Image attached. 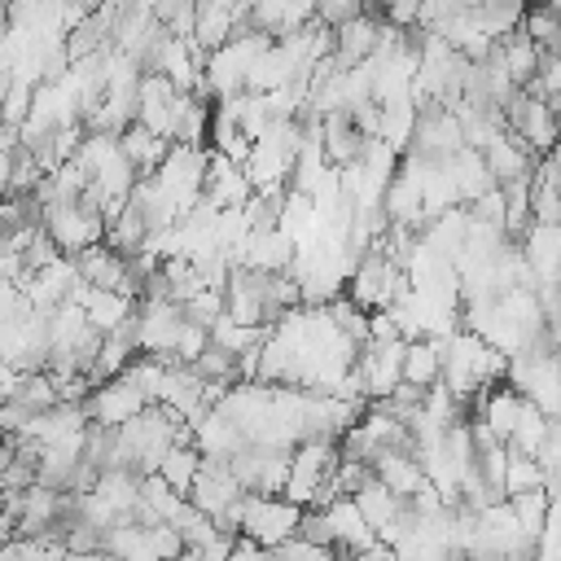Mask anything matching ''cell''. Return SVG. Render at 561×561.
Returning <instances> with one entry per match:
<instances>
[{
    "label": "cell",
    "instance_id": "obj_3",
    "mask_svg": "<svg viewBox=\"0 0 561 561\" xmlns=\"http://www.w3.org/2000/svg\"><path fill=\"white\" fill-rule=\"evenodd\" d=\"M377 44H381V18L359 13V18H351V22H342V26L333 31V61H337L342 70H351V66L368 61V57L377 53Z\"/></svg>",
    "mask_w": 561,
    "mask_h": 561
},
{
    "label": "cell",
    "instance_id": "obj_5",
    "mask_svg": "<svg viewBox=\"0 0 561 561\" xmlns=\"http://www.w3.org/2000/svg\"><path fill=\"white\" fill-rule=\"evenodd\" d=\"M373 473H377V482H381L386 491H394L399 500H412V495L425 486V465H421V456L386 451V456L373 465Z\"/></svg>",
    "mask_w": 561,
    "mask_h": 561
},
{
    "label": "cell",
    "instance_id": "obj_6",
    "mask_svg": "<svg viewBox=\"0 0 561 561\" xmlns=\"http://www.w3.org/2000/svg\"><path fill=\"white\" fill-rule=\"evenodd\" d=\"M438 377H443V342H434V337H408V346H403V381L430 390Z\"/></svg>",
    "mask_w": 561,
    "mask_h": 561
},
{
    "label": "cell",
    "instance_id": "obj_11",
    "mask_svg": "<svg viewBox=\"0 0 561 561\" xmlns=\"http://www.w3.org/2000/svg\"><path fill=\"white\" fill-rule=\"evenodd\" d=\"M206 342H210V329H206V324L184 320V324H180V333H175V359H180V364H193V359L206 351Z\"/></svg>",
    "mask_w": 561,
    "mask_h": 561
},
{
    "label": "cell",
    "instance_id": "obj_7",
    "mask_svg": "<svg viewBox=\"0 0 561 561\" xmlns=\"http://www.w3.org/2000/svg\"><path fill=\"white\" fill-rule=\"evenodd\" d=\"M197 469H202V447H197V443H171V447H167V456L158 460V469H153V473H158L167 486H175V491L188 500V486H193Z\"/></svg>",
    "mask_w": 561,
    "mask_h": 561
},
{
    "label": "cell",
    "instance_id": "obj_12",
    "mask_svg": "<svg viewBox=\"0 0 561 561\" xmlns=\"http://www.w3.org/2000/svg\"><path fill=\"white\" fill-rule=\"evenodd\" d=\"M386 9H390V0H364V13L368 18H381L386 22Z\"/></svg>",
    "mask_w": 561,
    "mask_h": 561
},
{
    "label": "cell",
    "instance_id": "obj_2",
    "mask_svg": "<svg viewBox=\"0 0 561 561\" xmlns=\"http://www.w3.org/2000/svg\"><path fill=\"white\" fill-rule=\"evenodd\" d=\"M324 517H329V530H333V557H337V552L359 557V552H368V548L381 543L377 530L364 522V513H359V504H355L351 495L329 500V504H324Z\"/></svg>",
    "mask_w": 561,
    "mask_h": 561
},
{
    "label": "cell",
    "instance_id": "obj_10",
    "mask_svg": "<svg viewBox=\"0 0 561 561\" xmlns=\"http://www.w3.org/2000/svg\"><path fill=\"white\" fill-rule=\"evenodd\" d=\"M364 13V0H311V18L324 26V31H337L342 22L359 18Z\"/></svg>",
    "mask_w": 561,
    "mask_h": 561
},
{
    "label": "cell",
    "instance_id": "obj_4",
    "mask_svg": "<svg viewBox=\"0 0 561 561\" xmlns=\"http://www.w3.org/2000/svg\"><path fill=\"white\" fill-rule=\"evenodd\" d=\"M351 500L359 504V513H364V522H368V526L377 530V539H381V543L390 539V530H394V522H399V513L408 508V500H399L394 491H386V486L377 482V473H373V478H368V482H364V486H359V491H355Z\"/></svg>",
    "mask_w": 561,
    "mask_h": 561
},
{
    "label": "cell",
    "instance_id": "obj_8",
    "mask_svg": "<svg viewBox=\"0 0 561 561\" xmlns=\"http://www.w3.org/2000/svg\"><path fill=\"white\" fill-rule=\"evenodd\" d=\"M548 504H552V495H548L543 486H530V491H522V495H508V508H513L517 526H522L530 539L543 530V522H548Z\"/></svg>",
    "mask_w": 561,
    "mask_h": 561
},
{
    "label": "cell",
    "instance_id": "obj_9",
    "mask_svg": "<svg viewBox=\"0 0 561 561\" xmlns=\"http://www.w3.org/2000/svg\"><path fill=\"white\" fill-rule=\"evenodd\" d=\"M530 486H543V473H539V460L526 456V451H513L508 447V469H504V500L508 495H522Z\"/></svg>",
    "mask_w": 561,
    "mask_h": 561
},
{
    "label": "cell",
    "instance_id": "obj_1",
    "mask_svg": "<svg viewBox=\"0 0 561 561\" xmlns=\"http://www.w3.org/2000/svg\"><path fill=\"white\" fill-rule=\"evenodd\" d=\"M149 408V394L127 377V373H118V377H105L88 399H83V412H88V421H96V425H110V430H118V425H127L131 416H140Z\"/></svg>",
    "mask_w": 561,
    "mask_h": 561
}]
</instances>
